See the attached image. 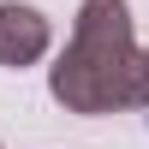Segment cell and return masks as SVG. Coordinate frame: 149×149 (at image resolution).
<instances>
[{
    "label": "cell",
    "instance_id": "obj_3",
    "mask_svg": "<svg viewBox=\"0 0 149 149\" xmlns=\"http://www.w3.org/2000/svg\"><path fill=\"white\" fill-rule=\"evenodd\" d=\"M137 107H149V48H143V72H137Z\"/></svg>",
    "mask_w": 149,
    "mask_h": 149
},
{
    "label": "cell",
    "instance_id": "obj_1",
    "mask_svg": "<svg viewBox=\"0 0 149 149\" xmlns=\"http://www.w3.org/2000/svg\"><path fill=\"white\" fill-rule=\"evenodd\" d=\"M137 72L143 48L131 36V6L84 0L66 54L48 66V95L66 113H119V107H137Z\"/></svg>",
    "mask_w": 149,
    "mask_h": 149
},
{
    "label": "cell",
    "instance_id": "obj_2",
    "mask_svg": "<svg viewBox=\"0 0 149 149\" xmlns=\"http://www.w3.org/2000/svg\"><path fill=\"white\" fill-rule=\"evenodd\" d=\"M48 42H54V30H48V18L36 6L0 0V66H12V72L36 66V60L48 54Z\"/></svg>",
    "mask_w": 149,
    "mask_h": 149
}]
</instances>
